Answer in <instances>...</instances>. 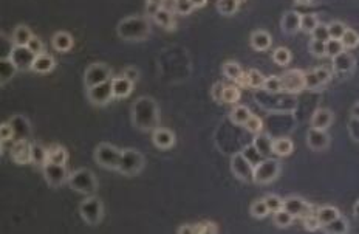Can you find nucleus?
I'll list each match as a JSON object with an SVG mask.
<instances>
[{
    "instance_id": "nucleus-1",
    "label": "nucleus",
    "mask_w": 359,
    "mask_h": 234,
    "mask_svg": "<svg viewBox=\"0 0 359 234\" xmlns=\"http://www.w3.org/2000/svg\"><path fill=\"white\" fill-rule=\"evenodd\" d=\"M70 186L82 194H93L96 191V179L89 169H78L68 179Z\"/></svg>"
},
{
    "instance_id": "nucleus-2",
    "label": "nucleus",
    "mask_w": 359,
    "mask_h": 234,
    "mask_svg": "<svg viewBox=\"0 0 359 234\" xmlns=\"http://www.w3.org/2000/svg\"><path fill=\"white\" fill-rule=\"evenodd\" d=\"M144 166L142 155L135 151V149H125L121 154V161L118 166V171L125 176H136Z\"/></svg>"
},
{
    "instance_id": "nucleus-3",
    "label": "nucleus",
    "mask_w": 359,
    "mask_h": 234,
    "mask_svg": "<svg viewBox=\"0 0 359 234\" xmlns=\"http://www.w3.org/2000/svg\"><path fill=\"white\" fill-rule=\"evenodd\" d=\"M121 154L122 151H119L118 147L112 146V144H107V143H104V144H99L96 147V152H95V158L96 161L104 166V167H107V169H118L119 166V161H121Z\"/></svg>"
},
{
    "instance_id": "nucleus-4",
    "label": "nucleus",
    "mask_w": 359,
    "mask_h": 234,
    "mask_svg": "<svg viewBox=\"0 0 359 234\" xmlns=\"http://www.w3.org/2000/svg\"><path fill=\"white\" fill-rule=\"evenodd\" d=\"M280 164L277 160L266 158L254 166V182L259 185H266L279 176Z\"/></svg>"
},
{
    "instance_id": "nucleus-5",
    "label": "nucleus",
    "mask_w": 359,
    "mask_h": 234,
    "mask_svg": "<svg viewBox=\"0 0 359 234\" xmlns=\"http://www.w3.org/2000/svg\"><path fill=\"white\" fill-rule=\"evenodd\" d=\"M231 169H232V172L236 174V177H239L243 182H252V180H254V164H252L243 155V152H239V154H236L234 157H232Z\"/></svg>"
},
{
    "instance_id": "nucleus-6",
    "label": "nucleus",
    "mask_w": 359,
    "mask_h": 234,
    "mask_svg": "<svg viewBox=\"0 0 359 234\" xmlns=\"http://www.w3.org/2000/svg\"><path fill=\"white\" fill-rule=\"evenodd\" d=\"M81 216L90 225H98L102 219V205L99 202V199L96 197H90L87 200H84L79 206Z\"/></svg>"
},
{
    "instance_id": "nucleus-7",
    "label": "nucleus",
    "mask_w": 359,
    "mask_h": 234,
    "mask_svg": "<svg viewBox=\"0 0 359 234\" xmlns=\"http://www.w3.org/2000/svg\"><path fill=\"white\" fill-rule=\"evenodd\" d=\"M112 76V72L107 66H104V64H93L92 67H89V70L86 72V86L90 89V87H95L98 84H102V82H107Z\"/></svg>"
},
{
    "instance_id": "nucleus-8",
    "label": "nucleus",
    "mask_w": 359,
    "mask_h": 234,
    "mask_svg": "<svg viewBox=\"0 0 359 234\" xmlns=\"http://www.w3.org/2000/svg\"><path fill=\"white\" fill-rule=\"evenodd\" d=\"M282 78V87L285 92L298 93L305 89V73L302 70H290Z\"/></svg>"
},
{
    "instance_id": "nucleus-9",
    "label": "nucleus",
    "mask_w": 359,
    "mask_h": 234,
    "mask_svg": "<svg viewBox=\"0 0 359 234\" xmlns=\"http://www.w3.org/2000/svg\"><path fill=\"white\" fill-rule=\"evenodd\" d=\"M44 174L47 182L51 186H60L67 180V169L65 164H57V163H51L47 161L44 166Z\"/></svg>"
},
{
    "instance_id": "nucleus-10",
    "label": "nucleus",
    "mask_w": 359,
    "mask_h": 234,
    "mask_svg": "<svg viewBox=\"0 0 359 234\" xmlns=\"http://www.w3.org/2000/svg\"><path fill=\"white\" fill-rule=\"evenodd\" d=\"M283 209L288 211L294 219H298V217L304 219V217L313 214L311 205H308L305 200H302L299 197H290V199L283 200Z\"/></svg>"
},
{
    "instance_id": "nucleus-11",
    "label": "nucleus",
    "mask_w": 359,
    "mask_h": 234,
    "mask_svg": "<svg viewBox=\"0 0 359 234\" xmlns=\"http://www.w3.org/2000/svg\"><path fill=\"white\" fill-rule=\"evenodd\" d=\"M89 98L93 104H98V105H104V104H107L109 101H112V98H113L112 81L102 82V84H98V86H95V87H90L89 89Z\"/></svg>"
},
{
    "instance_id": "nucleus-12",
    "label": "nucleus",
    "mask_w": 359,
    "mask_h": 234,
    "mask_svg": "<svg viewBox=\"0 0 359 234\" xmlns=\"http://www.w3.org/2000/svg\"><path fill=\"white\" fill-rule=\"evenodd\" d=\"M10 57L13 59V62L16 64V67L19 70H27V69L33 67V62L36 59V54H33L28 47H16L11 51Z\"/></svg>"
},
{
    "instance_id": "nucleus-13",
    "label": "nucleus",
    "mask_w": 359,
    "mask_h": 234,
    "mask_svg": "<svg viewBox=\"0 0 359 234\" xmlns=\"http://www.w3.org/2000/svg\"><path fill=\"white\" fill-rule=\"evenodd\" d=\"M11 157L19 164L30 163L31 161V144L27 140H16L11 147Z\"/></svg>"
},
{
    "instance_id": "nucleus-14",
    "label": "nucleus",
    "mask_w": 359,
    "mask_h": 234,
    "mask_svg": "<svg viewBox=\"0 0 359 234\" xmlns=\"http://www.w3.org/2000/svg\"><path fill=\"white\" fill-rule=\"evenodd\" d=\"M330 72L327 69H316L311 73H305V87L307 89H319L330 81Z\"/></svg>"
},
{
    "instance_id": "nucleus-15",
    "label": "nucleus",
    "mask_w": 359,
    "mask_h": 234,
    "mask_svg": "<svg viewBox=\"0 0 359 234\" xmlns=\"http://www.w3.org/2000/svg\"><path fill=\"white\" fill-rule=\"evenodd\" d=\"M132 89H133V82L130 79H127L125 76H119V78H113L112 79L113 98H125V96H129Z\"/></svg>"
},
{
    "instance_id": "nucleus-16",
    "label": "nucleus",
    "mask_w": 359,
    "mask_h": 234,
    "mask_svg": "<svg viewBox=\"0 0 359 234\" xmlns=\"http://www.w3.org/2000/svg\"><path fill=\"white\" fill-rule=\"evenodd\" d=\"M152 140H154V144L160 149H169L175 144V135L169 129H164V127H160V129L154 132Z\"/></svg>"
},
{
    "instance_id": "nucleus-17",
    "label": "nucleus",
    "mask_w": 359,
    "mask_h": 234,
    "mask_svg": "<svg viewBox=\"0 0 359 234\" xmlns=\"http://www.w3.org/2000/svg\"><path fill=\"white\" fill-rule=\"evenodd\" d=\"M308 146L313 151H322V149H325L328 146V135L325 134V131L311 127V131L308 132Z\"/></svg>"
},
{
    "instance_id": "nucleus-18",
    "label": "nucleus",
    "mask_w": 359,
    "mask_h": 234,
    "mask_svg": "<svg viewBox=\"0 0 359 234\" xmlns=\"http://www.w3.org/2000/svg\"><path fill=\"white\" fill-rule=\"evenodd\" d=\"M265 76L259 72V70H249L246 73H243V76L237 81L239 84H242V86H248L251 89H259V87H263V84H265Z\"/></svg>"
},
{
    "instance_id": "nucleus-19",
    "label": "nucleus",
    "mask_w": 359,
    "mask_h": 234,
    "mask_svg": "<svg viewBox=\"0 0 359 234\" xmlns=\"http://www.w3.org/2000/svg\"><path fill=\"white\" fill-rule=\"evenodd\" d=\"M251 45L254 50L265 51L271 47V34L265 30H257L251 36Z\"/></svg>"
},
{
    "instance_id": "nucleus-20",
    "label": "nucleus",
    "mask_w": 359,
    "mask_h": 234,
    "mask_svg": "<svg viewBox=\"0 0 359 234\" xmlns=\"http://www.w3.org/2000/svg\"><path fill=\"white\" fill-rule=\"evenodd\" d=\"M333 67H334L336 72H341V73L350 72L354 67V59L351 57L350 53L342 51V53H339L337 56L333 57Z\"/></svg>"
},
{
    "instance_id": "nucleus-21",
    "label": "nucleus",
    "mask_w": 359,
    "mask_h": 234,
    "mask_svg": "<svg viewBox=\"0 0 359 234\" xmlns=\"http://www.w3.org/2000/svg\"><path fill=\"white\" fill-rule=\"evenodd\" d=\"M31 69L37 73H48L54 69V59H53V56H50L47 53H42V54L36 56Z\"/></svg>"
},
{
    "instance_id": "nucleus-22",
    "label": "nucleus",
    "mask_w": 359,
    "mask_h": 234,
    "mask_svg": "<svg viewBox=\"0 0 359 234\" xmlns=\"http://www.w3.org/2000/svg\"><path fill=\"white\" fill-rule=\"evenodd\" d=\"M333 121V115L330 110L327 109H319L318 112H316L311 118V127H314V129H321V131H325L327 127L331 124Z\"/></svg>"
},
{
    "instance_id": "nucleus-23",
    "label": "nucleus",
    "mask_w": 359,
    "mask_h": 234,
    "mask_svg": "<svg viewBox=\"0 0 359 234\" xmlns=\"http://www.w3.org/2000/svg\"><path fill=\"white\" fill-rule=\"evenodd\" d=\"M53 47L57 51H68L73 47V37L67 31H59L53 36Z\"/></svg>"
},
{
    "instance_id": "nucleus-24",
    "label": "nucleus",
    "mask_w": 359,
    "mask_h": 234,
    "mask_svg": "<svg viewBox=\"0 0 359 234\" xmlns=\"http://www.w3.org/2000/svg\"><path fill=\"white\" fill-rule=\"evenodd\" d=\"M301 17L302 16H299L298 13H294V11L286 13L283 16V19H282V28H283V31L293 34L298 30H301Z\"/></svg>"
},
{
    "instance_id": "nucleus-25",
    "label": "nucleus",
    "mask_w": 359,
    "mask_h": 234,
    "mask_svg": "<svg viewBox=\"0 0 359 234\" xmlns=\"http://www.w3.org/2000/svg\"><path fill=\"white\" fill-rule=\"evenodd\" d=\"M294 144L290 138H277L272 140V154L279 157H286L293 152Z\"/></svg>"
},
{
    "instance_id": "nucleus-26",
    "label": "nucleus",
    "mask_w": 359,
    "mask_h": 234,
    "mask_svg": "<svg viewBox=\"0 0 359 234\" xmlns=\"http://www.w3.org/2000/svg\"><path fill=\"white\" fill-rule=\"evenodd\" d=\"M31 37H33V34H31L30 28L24 27V25L17 27L13 33V42L16 47H27Z\"/></svg>"
},
{
    "instance_id": "nucleus-27",
    "label": "nucleus",
    "mask_w": 359,
    "mask_h": 234,
    "mask_svg": "<svg viewBox=\"0 0 359 234\" xmlns=\"http://www.w3.org/2000/svg\"><path fill=\"white\" fill-rule=\"evenodd\" d=\"M254 147L257 149V151L260 152L262 157L268 158L271 154H272V140L266 135H257L254 138Z\"/></svg>"
},
{
    "instance_id": "nucleus-28",
    "label": "nucleus",
    "mask_w": 359,
    "mask_h": 234,
    "mask_svg": "<svg viewBox=\"0 0 359 234\" xmlns=\"http://www.w3.org/2000/svg\"><path fill=\"white\" fill-rule=\"evenodd\" d=\"M316 216H318L321 225L324 226V225H328L330 222L336 220L341 214H339V211H337L334 206H322L318 212H316Z\"/></svg>"
},
{
    "instance_id": "nucleus-29",
    "label": "nucleus",
    "mask_w": 359,
    "mask_h": 234,
    "mask_svg": "<svg viewBox=\"0 0 359 234\" xmlns=\"http://www.w3.org/2000/svg\"><path fill=\"white\" fill-rule=\"evenodd\" d=\"M48 161V149L42 147L40 144H31V163L44 167Z\"/></svg>"
},
{
    "instance_id": "nucleus-30",
    "label": "nucleus",
    "mask_w": 359,
    "mask_h": 234,
    "mask_svg": "<svg viewBox=\"0 0 359 234\" xmlns=\"http://www.w3.org/2000/svg\"><path fill=\"white\" fill-rule=\"evenodd\" d=\"M154 17H155V22L157 24H160L161 27H164V28H172L175 24H174V16H172V13L169 11V10H166V8H158V11L154 14Z\"/></svg>"
},
{
    "instance_id": "nucleus-31",
    "label": "nucleus",
    "mask_w": 359,
    "mask_h": 234,
    "mask_svg": "<svg viewBox=\"0 0 359 234\" xmlns=\"http://www.w3.org/2000/svg\"><path fill=\"white\" fill-rule=\"evenodd\" d=\"M67 160H68V154L64 147L54 146V147L48 149V161L57 163V164H65Z\"/></svg>"
},
{
    "instance_id": "nucleus-32",
    "label": "nucleus",
    "mask_w": 359,
    "mask_h": 234,
    "mask_svg": "<svg viewBox=\"0 0 359 234\" xmlns=\"http://www.w3.org/2000/svg\"><path fill=\"white\" fill-rule=\"evenodd\" d=\"M17 67L16 64L13 62L11 57H5L0 62V76H2V84H5L14 73H16Z\"/></svg>"
},
{
    "instance_id": "nucleus-33",
    "label": "nucleus",
    "mask_w": 359,
    "mask_h": 234,
    "mask_svg": "<svg viewBox=\"0 0 359 234\" xmlns=\"http://www.w3.org/2000/svg\"><path fill=\"white\" fill-rule=\"evenodd\" d=\"M252 113L249 112L248 107H245V105H237V107L231 112V120L232 123H236V124H240V126H245V123L249 120Z\"/></svg>"
},
{
    "instance_id": "nucleus-34",
    "label": "nucleus",
    "mask_w": 359,
    "mask_h": 234,
    "mask_svg": "<svg viewBox=\"0 0 359 234\" xmlns=\"http://www.w3.org/2000/svg\"><path fill=\"white\" fill-rule=\"evenodd\" d=\"M341 42L345 50H351V48H356L359 45V34L351 30V28H347L344 36L341 37Z\"/></svg>"
},
{
    "instance_id": "nucleus-35",
    "label": "nucleus",
    "mask_w": 359,
    "mask_h": 234,
    "mask_svg": "<svg viewBox=\"0 0 359 234\" xmlns=\"http://www.w3.org/2000/svg\"><path fill=\"white\" fill-rule=\"evenodd\" d=\"M223 73L231 81H239L243 76V72H242L240 66L236 62H226L223 66Z\"/></svg>"
},
{
    "instance_id": "nucleus-36",
    "label": "nucleus",
    "mask_w": 359,
    "mask_h": 234,
    "mask_svg": "<svg viewBox=\"0 0 359 234\" xmlns=\"http://www.w3.org/2000/svg\"><path fill=\"white\" fill-rule=\"evenodd\" d=\"M272 59H274V62L277 64V66L285 67V66H288L290 61H291V51L288 48H285V47H279V48L274 50Z\"/></svg>"
},
{
    "instance_id": "nucleus-37",
    "label": "nucleus",
    "mask_w": 359,
    "mask_h": 234,
    "mask_svg": "<svg viewBox=\"0 0 359 234\" xmlns=\"http://www.w3.org/2000/svg\"><path fill=\"white\" fill-rule=\"evenodd\" d=\"M263 89L268 92V93H279L283 90L282 87V78L280 76H269L265 79V84H263Z\"/></svg>"
},
{
    "instance_id": "nucleus-38",
    "label": "nucleus",
    "mask_w": 359,
    "mask_h": 234,
    "mask_svg": "<svg viewBox=\"0 0 359 234\" xmlns=\"http://www.w3.org/2000/svg\"><path fill=\"white\" fill-rule=\"evenodd\" d=\"M239 8L237 0H219L217 2V10L225 14V16H232Z\"/></svg>"
},
{
    "instance_id": "nucleus-39",
    "label": "nucleus",
    "mask_w": 359,
    "mask_h": 234,
    "mask_svg": "<svg viewBox=\"0 0 359 234\" xmlns=\"http://www.w3.org/2000/svg\"><path fill=\"white\" fill-rule=\"evenodd\" d=\"M293 220H294V217L290 214L288 211H285L283 208L279 209L277 212H274V223H276L277 226H280V228L290 226L293 223Z\"/></svg>"
},
{
    "instance_id": "nucleus-40",
    "label": "nucleus",
    "mask_w": 359,
    "mask_h": 234,
    "mask_svg": "<svg viewBox=\"0 0 359 234\" xmlns=\"http://www.w3.org/2000/svg\"><path fill=\"white\" fill-rule=\"evenodd\" d=\"M251 214L254 216L256 219H265L269 214V209L265 203V200H256L254 203L251 205Z\"/></svg>"
},
{
    "instance_id": "nucleus-41",
    "label": "nucleus",
    "mask_w": 359,
    "mask_h": 234,
    "mask_svg": "<svg viewBox=\"0 0 359 234\" xmlns=\"http://www.w3.org/2000/svg\"><path fill=\"white\" fill-rule=\"evenodd\" d=\"M347 229H348V223L341 216L337 217L336 220L330 222L328 225H324V231L325 232H345Z\"/></svg>"
},
{
    "instance_id": "nucleus-42",
    "label": "nucleus",
    "mask_w": 359,
    "mask_h": 234,
    "mask_svg": "<svg viewBox=\"0 0 359 234\" xmlns=\"http://www.w3.org/2000/svg\"><path fill=\"white\" fill-rule=\"evenodd\" d=\"M319 20L314 14H304L301 17V30L305 33H311L316 27H318Z\"/></svg>"
},
{
    "instance_id": "nucleus-43",
    "label": "nucleus",
    "mask_w": 359,
    "mask_h": 234,
    "mask_svg": "<svg viewBox=\"0 0 359 234\" xmlns=\"http://www.w3.org/2000/svg\"><path fill=\"white\" fill-rule=\"evenodd\" d=\"M325 45H327V56H330V57H334L345 50L341 39H328L325 42Z\"/></svg>"
},
{
    "instance_id": "nucleus-44",
    "label": "nucleus",
    "mask_w": 359,
    "mask_h": 234,
    "mask_svg": "<svg viewBox=\"0 0 359 234\" xmlns=\"http://www.w3.org/2000/svg\"><path fill=\"white\" fill-rule=\"evenodd\" d=\"M240 99V90L236 86H226L223 89V101L228 104H234Z\"/></svg>"
},
{
    "instance_id": "nucleus-45",
    "label": "nucleus",
    "mask_w": 359,
    "mask_h": 234,
    "mask_svg": "<svg viewBox=\"0 0 359 234\" xmlns=\"http://www.w3.org/2000/svg\"><path fill=\"white\" fill-rule=\"evenodd\" d=\"M245 127L248 129V132H251V134H259L263 129V121L259 116H256V115H251L249 120L245 123Z\"/></svg>"
},
{
    "instance_id": "nucleus-46",
    "label": "nucleus",
    "mask_w": 359,
    "mask_h": 234,
    "mask_svg": "<svg viewBox=\"0 0 359 234\" xmlns=\"http://www.w3.org/2000/svg\"><path fill=\"white\" fill-rule=\"evenodd\" d=\"M347 27L342 22H331L328 25V33H330V39H341L345 33Z\"/></svg>"
},
{
    "instance_id": "nucleus-47",
    "label": "nucleus",
    "mask_w": 359,
    "mask_h": 234,
    "mask_svg": "<svg viewBox=\"0 0 359 234\" xmlns=\"http://www.w3.org/2000/svg\"><path fill=\"white\" fill-rule=\"evenodd\" d=\"M310 51H311L316 57L325 56V54H327V45H325V42L313 39L311 44H310Z\"/></svg>"
},
{
    "instance_id": "nucleus-48",
    "label": "nucleus",
    "mask_w": 359,
    "mask_h": 234,
    "mask_svg": "<svg viewBox=\"0 0 359 234\" xmlns=\"http://www.w3.org/2000/svg\"><path fill=\"white\" fill-rule=\"evenodd\" d=\"M311 36L313 39L316 40H322V42H327L330 39V33H328V25H322V24H318L313 31H311Z\"/></svg>"
},
{
    "instance_id": "nucleus-49",
    "label": "nucleus",
    "mask_w": 359,
    "mask_h": 234,
    "mask_svg": "<svg viewBox=\"0 0 359 234\" xmlns=\"http://www.w3.org/2000/svg\"><path fill=\"white\" fill-rule=\"evenodd\" d=\"M263 200H265V203H266L269 212H277L279 209L283 208V200H282L280 197H277V196H268V197H265Z\"/></svg>"
},
{
    "instance_id": "nucleus-50",
    "label": "nucleus",
    "mask_w": 359,
    "mask_h": 234,
    "mask_svg": "<svg viewBox=\"0 0 359 234\" xmlns=\"http://www.w3.org/2000/svg\"><path fill=\"white\" fill-rule=\"evenodd\" d=\"M243 155H245V157H246V158H248V160H249L252 164H254V166H256V164H259V163L262 161V160H260V158H262V155H260V152L257 151V149L254 147V144H252V146H248V147L245 149Z\"/></svg>"
},
{
    "instance_id": "nucleus-51",
    "label": "nucleus",
    "mask_w": 359,
    "mask_h": 234,
    "mask_svg": "<svg viewBox=\"0 0 359 234\" xmlns=\"http://www.w3.org/2000/svg\"><path fill=\"white\" fill-rule=\"evenodd\" d=\"M27 47H28L30 51H31L33 54H36V56H39V54L44 53V44H42V40L37 39L36 36H33V37L30 39V42H28Z\"/></svg>"
},
{
    "instance_id": "nucleus-52",
    "label": "nucleus",
    "mask_w": 359,
    "mask_h": 234,
    "mask_svg": "<svg viewBox=\"0 0 359 234\" xmlns=\"http://www.w3.org/2000/svg\"><path fill=\"white\" fill-rule=\"evenodd\" d=\"M304 225H305V228L310 229V231H316V229H319V228L322 226L316 214H310V216L304 217Z\"/></svg>"
},
{
    "instance_id": "nucleus-53",
    "label": "nucleus",
    "mask_w": 359,
    "mask_h": 234,
    "mask_svg": "<svg viewBox=\"0 0 359 234\" xmlns=\"http://www.w3.org/2000/svg\"><path fill=\"white\" fill-rule=\"evenodd\" d=\"M13 137H14V127H13V124L4 123L2 127H0V138H2V141H8V140H13Z\"/></svg>"
},
{
    "instance_id": "nucleus-54",
    "label": "nucleus",
    "mask_w": 359,
    "mask_h": 234,
    "mask_svg": "<svg viewBox=\"0 0 359 234\" xmlns=\"http://www.w3.org/2000/svg\"><path fill=\"white\" fill-rule=\"evenodd\" d=\"M192 10H194V7L191 4V0H181V2H175V11L178 14L186 16V14L191 13Z\"/></svg>"
},
{
    "instance_id": "nucleus-55",
    "label": "nucleus",
    "mask_w": 359,
    "mask_h": 234,
    "mask_svg": "<svg viewBox=\"0 0 359 234\" xmlns=\"http://www.w3.org/2000/svg\"><path fill=\"white\" fill-rule=\"evenodd\" d=\"M223 89H225V86H223L222 82H216L214 87H212V93H210V95H212V98L216 101H219V102L223 101Z\"/></svg>"
},
{
    "instance_id": "nucleus-56",
    "label": "nucleus",
    "mask_w": 359,
    "mask_h": 234,
    "mask_svg": "<svg viewBox=\"0 0 359 234\" xmlns=\"http://www.w3.org/2000/svg\"><path fill=\"white\" fill-rule=\"evenodd\" d=\"M124 76L127 78V79H130L132 82H135V81L138 79V70H136V69H133V67H129V69H125V72H124Z\"/></svg>"
},
{
    "instance_id": "nucleus-57",
    "label": "nucleus",
    "mask_w": 359,
    "mask_h": 234,
    "mask_svg": "<svg viewBox=\"0 0 359 234\" xmlns=\"http://www.w3.org/2000/svg\"><path fill=\"white\" fill-rule=\"evenodd\" d=\"M201 229L203 232H217V228L214 223H206V225H201Z\"/></svg>"
},
{
    "instance_id": "nucleus-58",
    "label": "nucleus",
    "mask_w": 359,
    "mask_h": 234,
    "mask_svg": "<svg viewBox=\"0 0 359 234\" xmlns=\"http://www.w3.org/2000/svg\"><path fill=\"white\" fill-rule=\"evenodd\" d=\"M178 232H187V234H194L197 232V226H181L178 229Z\"/></svg>"
},
{
    "instance_id": "nucleus-59",
    "label": "nucleus",
    "mask_w": 359,
    "mask_h": 234,
    "mask_svg": "<svg viewBox=\"0 0 359 234\" xmlns=\"http://www.w3.org/2000/svg\"><path fill=\"white\" fill-rule=\"evenodd\" d=\"M206 2L207 0H191V4H192L194 8H203L206 5Z\"/></svg>"
},
{
    "instance_id": "nucleus-60",
    "label": "nucleus",
    "mask_w": 359,
    "mask_h": 234,
    "mask_svg": "<svg viewBox=\"0 0 359 234\" xmlns=\"http://www.w3.org/2000/svg\"><path fill=\"white\" fill-rule=\"evenodd\" d=\"M147 2H149V4H154V5H160V7H161V4L164 2V0H147Z\"/></svg>"
},
{
    "instance_id": "nucleus-61",
    "label": "nucleus",
    "mask_w": 359,
    "mask_h": 234,
    "mask_svg": "<svg viewBox=\"0 0 359 234\" xmlns=\"http://www.w3.org/2000/svg\"><path fill=\"white\" fill-rule=\"evenodd\" d=\"M298 2H299V4H310L311 0H298Z\"/></svg>"
},
{
    "instance_id": "nucleus-62",
    "label": "nucleus",
    "mask_w": 359,
    "mask_h": 234,
    "mask_svg": "<svg viewBox=\"0 0 359 234\" xmlns=\"http://www.w3.org/2000/svg\"><path fill=\"white\" fill-rule=\"evenodd\" d=\"M237 2H239V4H240V2H243V0H237Z\"/></svg>"
},
{
    "instance_id": "nucleus-63",
    "label": "nucleus",
    "mask_w": 359,
    "mask_h": 234,
    "mask_svg": "<svg viewBox=\"0 0 359 234\" xmlns=\"http://www.w3.org/2000/svg\"><path fill=\"white\" fill-rule=\"evenodd\" d=\"M175 2H181V0H175Z\"/></svg>"
}]
</instances>
